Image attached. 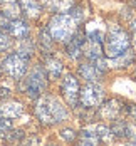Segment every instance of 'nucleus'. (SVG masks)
I'll use <instances>...</instances> for the list:
<instances>
[{
	"instance_id": "nucleus-14",
	"label": "nucleus",
	"mask_w": 136,
	"mask_h": 146,
	"mask_svg": "<svg viewBox=\"0 0 136 146\" xmlns=\"http://www.w3.org/2000/svg\"><path fill=\"white\" fill-rule=\"evenodd\" d=\"M0 14L7 19H19L22 14L19 0H0Z\"/></svg>"
},
{
	"instance_id": "nucleus-12",
	"label": "nucleus",
	"mask_w": 136,
	"mask_h": 146,
	"mask_svg": "<svg viewBox=\"0 0 136 146\" xmlns=\"http://www.w3.org/2000/svg\"><path fill=\"white\" fill-rule=\"evenodd\" d=\"M20 10L27 19H39L42 14V3L39 0H19Z\"/></svg>"
},
{
	"instance_id": "nucleus-4",
	"label": "nucleus",
	"mask_w": 136,
	"mask_h": 146,
	"mask_svg": "<svg viewBox=\"0 0 136 146\" xmlns=\"http://www.w3.org/2000/svg\"><path fill=\"white\" fill-rule=\"evenodd\" d=\"M24 77H25L24 79V91H25V94L30 99H37L42 94H45L49 76H47L45 67L42 64L34 66L30 71H27V74Z\"/></svg>"
},
{
	"instance_id": "nucleus-19",
	"label": "nucleus",
	"mask_w": 136,
	"mask_h": 146,
	"mask_svg": "<svg viewBox=\"0 0 136 146\" xmlns=\"http://www.w3.org/2000/svg\"><path fill=\"white\" fill-rule=\"evenodd\" d=\"M10 129H12L10 119H7V117H2V116H0V138L7 136V134L10 133Z\"/></svg>"
},
{
	"instance_id": "nucleus-9",
	"label": "nucleus",
	"mask_w": 136,
	"mask_h": 146,
	"mask_svg": "<svg viewBox=\"0 0 136 146\" xmlns=\"http://www.w3.org/2000/svg\"><path fill=\"white\" fill-rule=\"evenodd\" d=\"M106 60H86L79 66V76L86 81V82H99V79L103 77V72L106 71Z\"/></svg>"
},
{
	"instance_id": "nucleus-7",
	"label": "nucleus",
	"mask_w": 136,
	"mask_h": 146,
	"mask_svg": "<svg viewBox=\"0 0 136 146\" xmlns=\"http://www.w3.org/2000/svg\"><path fill=\"white\" fill-rule=\"evenodd\" d=\"M104 101V88L99 82H86L79 92V102L82 108L92 109L101 106Z\"/></svg>"
},
{
	"instance_id": "nucleus-16",
	"label": "nucleus",
	"mask_w": 136,
	"mask_h": 146,
	"mask_svg": "<svg viewBox=\"0 0 136 146\" xmlns=\"http://www.w3.org/2000/svg\"><path fill=\"white\" fill-rule=\"evenodd\" d=\"M40 3L45 9L52 10V12H67L74 7V0H40Z\"/></svg>"
},
{
	"instance_id": "nucleus-15",
	"label": "nucleus",
	"mask_w": 136,
	"mask_h": 146,
	"mask_svg": "<svg viewBox=\"0 0 136 146\" xmlns=\"http://www.w3.org/2000/svg\"><path fill=\"white\" fill-rule=\"evenodd\" d=\"M44 67H45V72H47V76H49V79H52V81L59 79L60 74H62V69H64L62 62H60L57 57H52V56L45 57Z\"/></svg>"
},
{
	"instance_id": "nucleus-13",
	"label": "nucleus",
	"mask_w": 136,
	"mask_h": 146,
	"mask_svg": "<svg viewBox=\"0 0 136 146\" xmlns=\"http://www.w3.org/2000/svg\"><path fill=\"white\" fill-rule=\"evenodd\" d=\"M24 113V106L22 102L17 101H7L0 104V116L7 117V119H15Z\"/></svg>"
},
{
	"instance_id": "nucleus-22",
	"label": "nucleus",
	"mask_w": 136,
	"mask_h": 146,
	"mask_svg": "<svg viewBox=\"0 0 136 146\" xmlns=\"http://www.w3.org/2000/svg\"><path fill=\"white\" fill-rule=\"evenodd\" d=\"M129 114H131L133 119L136 121V104H131V106H129Z\"/></svg>"
},
{
	"instance_id": "nucleus-2",
	"label": "nucleus",
	"mask_w": 136,
	"mask_h": 146,
	"mask_svg": "<svg viewBox=\"0 0 136 146\" xmlns=\"http://www.w3.org/2000/svg\"><path fill=\"white\" fill-rule=\"evenodd\" d=\"M35 116L44 126H54L62 123L67 117V111L62 106V102L50 96V94H42L40 98L35 99Z\"/></svg>"
},
{
	"instance_id": "nucleus-1",
	"label": "nucleus",
	"mask_w": 136,
	"mask_h": 146,
	"mask_svg": "<svg viewBox=\"0 0 136 146\" xmlns=\"http://www.w3.org/2000/svg\"><path fill=\"white\" fill-rule=\"evenodd\" d=\"M82 20V12L81 10H67V12H57L50 19L47 30L52 35V39L56 42H67L72 35H74L79 24Z\"/></svg>"
},
{
	"instance_id": "nucleus-18",
	"label": "nucleus",
	"mask_w": 136,
	"mask_h": 146,
	"mask_svg": "<svg viewBox=\"0 0 136 146\" xmlns=\"http://www.w3.org/2000/svg\"><path fill=\"white\" fill-rule=\"evenodd\" d=\"M12 47V39H10V35L5 32V30L0 29V52L2 50H7V49H10Z\"/></svg>"
},
{
	"instance_id": "nucleus-10",
	"label": "nucleus",
	"mask_w": 136,
	"mask_h": 146,
	"mask_svg": "<svg viewBox=\"0 0 136 146\" xmlns=\"http://www.w3.org/2000/svg\"><path fill=\"white\" fill-rule=\"evenodd\" d=\"M67 44V56L71 59L77 60L84 56V44H86V34L84 32H76L74 35L66 42Z\"/></svg>"
},
{
	"instance_id": "nucleus-8",
	"label": "nucleus",
	"mask_w": 136,
	"mask_h": 146,
	"mask_svg": "<svg viewBox=\"0 0 136 146\" xmlns=\"http://www.w3.org/2000/svg\"><path fill=\"white\" fill-rule=\"evenodd\" d=\"M79 92H81V88H79L77 77L72 74H66L60 81V94H62L64 101L67 102V106H71V108L77 106Z\"/></svg>"
},
{
	"instance_id": "nucleus-20",
	"label": "nucleus",
	"mask_w": 136,
	"mask_h": 146,
	"mask_svg": "<svg viewBox=\"0 0 136 146\" xmlns=\"http://www.w3.org/2000/svg\"><path fill=\"white\" fill-rule=\"evenodd\" d=\"M60 136H62L64 139H67V141H72V139L76 138L74 131H71V129H64V131L60 133Z\"/></svg>"
},
{
	"instance_id": "nucleus-3",
	"label": "nucleus",
	"mask_w": 136,
	"mask_h": 146,
	"mask_svg": "<svg viewBox=\"0 0 136 146\" xmlns=\"http://www.w3.org/2000/svg\"><path fill=\"white\" fill-rule=\"evenodd\" d=\"M131 49L129 35L121 29L119 25H111L104 35V54L107 59L118 57Z\"/></svg>"
},
{
	"instance_id": "nucleus-17",
	"label": "nucleus",
	"mask_w": 136,
	"mask_h": 146,
	"mask_svg": "<svg viewBox=\"0 0 136 146\" xmlns=\"http://www.w3.org/2000/svg\"><path fill=\"white\" fill-rule=\"evenodd\" d=\"M133 60H135V54L131 52V49L129 50H126L124 54H121L118 57H113V59H107V66H111V67H128V66H131L133 64Z\"/></svg>"
},
{
	"instance_id": "nucleus-5",
	"label": "nucleus",
	"mask_w": 136,
	"mask_h": 146,
	"mask_svg": "<svg viewBox=\"0 0 136 146\" xmlns=\"http://www.w3.org/2000/svg\"><path fill=\"white\" fill-rule=\"evenodd\" d=\"M114 139V134L111 131V128H107L104 124H91L88 128H84L79 133V143L81 145H99V143H111Z\"/></svg>"
},
{
	"instance_id": "nucleus-11",
	"label": "nucleus",
	"mask_w": 136,
	"mask_h": 146,
	"mask_svg": "<svg viewBox=\"0 0 136 146\" xmlns=\"http://www.w3.org/2000/svg\"><path fill=\"white\" fill-rule=\"evenodd\" d=\"M121 111H123V102L118 101V99H109V101H106L104 104H101L99 114H101L103 119H111V121H114V119L119 117Z\"/></svg>"
},
{
	"instance_id": "nucleus-6",
	"label": "nucleus",
	"mask_w": 136,
	"mask_h": 146,
	"mask_svg": "<svg viewBox=\"0 0 136 146\" xmlns=\"http://www.w3.org/2000/svg\"><path fill=\"white\" fill-rule=\"evenodd\" d=\"M2 71L10 79L20 81L29 71V57L22 56L20 52H12L2 60Z\"/></svg>"
},
{
	"instance_id": "nucleus-21",
	"label": "nucleus",
	"mask_w": 136,
	"mask_h": 146,
	"mask_svg": "<svg viewBox=\"0 0 136 146\" xmlns=\"http://www.w3.org/2000/svg\"><path fill=\"white\" fill-rule=\"evenodd\" d=\"M131 30H133V39L131 40H133V45H135V49H136V22L131 25Z\"/></svg>"
}]
</instances>
